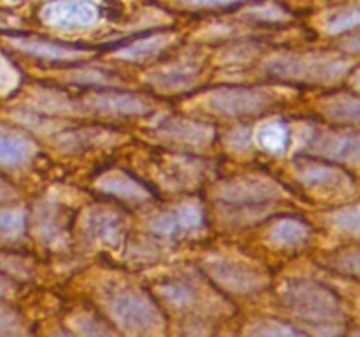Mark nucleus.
<instances>
[{
    "label": "nucleus",
    "instance_id": "obj_1",
    "mask_svg": "<svg viewBox=\"0 0 360 337\" xmlns=\"http://www.w3.org/2000/svg\"><path fill=\"white\" fill-rule=\"evenodd\" d=\"M41 14L46 23L58 30H83L97 21L98 9L90 0H53Z\"/></svg>",
    "mask_w": 360,
    "mask_h": 337
},
{
    "label": "nucleus",
    "instance_id": "obj_2",
    "mask_svg": "<svg viewBox=\"0 0 360 337\" xmlns=\"http://www.w3.org/2000/svg\"><path fill=\"white\" fill-rule=\"evenodd\" d=\"M111 311L123 322V325L132 326V329H150L155 325V312L150 302L139 293L134 291H118L116 297L111 298Z\"/></svg>",
    "mask_w": 360,
    "mask_h": 337
},
{
    "label": "nucleus",
    "instance_id": "obj_3",
    "mask_svg": "<svg viewBox=\"0 0 360 337\" xmlns=\"http://www.w3.org/2000/svg\"><path fill=\"white\" fill-rule=\"evenodd\" d=\"M288 298L297 308L294 311L301 312L304 318H311L316 322V319H334L340 316L334 298H330L329 293L320 291L319 288L302 284L299 290L292 291Z\"/></svg>",
    "mask_w": 360,
    "mask_h": 337
},
{
    "label": "nucleus",
    "instance_id": "obj_4",
    "mask_svg": "<svg viewBox=\"0 0 360 337\" xmlns=\"http://www.w3.org/2000/svg\"><path fill=\"white\" fill-rule=\"evenodd\" d=\"M269 104L271 97L257 90L221 91L214 97V105L224 111V114H253Z\"/></svg>",
    "mask_w": 360,
    "mask_h": 337
},
{
    "label": "nucleus",
    "instance_id": "obj_5",
    "mask_svg": "<svg viewBox=\"0 0 360 337\" xmlns=\"http://www.w3.org/2000/svg\"><path fill=\"white\" fill-rule=\"evenodd\" d=\"M30 157V144L23 137L0 132V164L20 165Z\"/></svg>",
    "mask_w": 360,
    "mask_h": 337
},
{
    "label": "nucleus",
    "instance_id": "obj_6",
    "mask_svg": "<svg viewBox=\"0 0 360 337\" xmlns=\"http://www.w3.org/2000/svg\"><path fill=\"white\" fill-rule=\"evenodd\" d=\"M21 49H25L30 55L39 56V58H49V60H65L70 56H76L77 51L70 48H62L58 44H51V42H41V41H30L21 42Z\"/></svg>",
    "mask_w": 360,
    "mask_h": 337
},
{
    "label": "nucleus",
    "instance_id": "obj_7",
    "mask_svg": "<svg viewBox=\"0 0 360 337\" xmlns=\"http://www.w3.org/2000/svg\"><path fill=\"white\" fill-rule=\"evenodd\" d=\"M306 228L302 227L301 223H281V227H278L274 230V237H276V242L285 246H295L301 244L302 241L306 239Z\"/></svg>",
    "mask_w": 360,
    "mask_h": 337
},
{
    "label": "nucleus",
    "instance_id": "obj_8",
    "mask_svg": "<svg viewBox=\"0 0 360 337\" xmlns=\"http://www.w3.org/2000/svg\"><path fill=\"white\" fill-rule=\"evenodd\" d=\"M260 139H262L264 146H266L267 150L280 151V150H283L287 133H285V130L281 128L280 125H271L269 128L264 130V133L260 136Z\"/></svg>",
    "mask_w": 360,
    "mask_h": 337
},
{
    "label": "nucleus",
    "instance_id": "obj_9",
    "mask_svg": "<svg viewBox=\"0 0 360 337\" xmlns=\"http://www.w3.org/2000/svg\"><path fill=\"white\" fill-rule=\"evenodd\" d=\"M179 2L190 7H225L245 2V0H179Z\"/></svg>",
    "mask_w": 360,
    "mask_h": 337
}]
</instances>
